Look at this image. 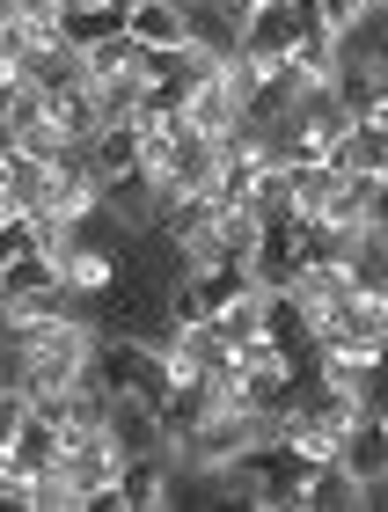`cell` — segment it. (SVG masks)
Wrapping results in <instances>:
<instances>
[{"mask_svg":"<svg viewBox=\"0 0 388 512\" xmlns=\"http://www.w3.org/2000/svg\"><path fill=\"white\" fill-rule=\"evenodd\" d=\"M337 337H352V344H381L388 352V286H359L337 300V322H330Z\"/></svg>","mask_w":388,"mask_h":512,"instance_id":"277c9868","label":"cell"},{"mask_svg":"<svg viewBox=\"0 0 388 512\" xmlns=\"http://www.w3.org/2000/svg\"><path fill=\"white\" fill-rule=\"evenodd\" d=\"M337 469H345L352 483H367V491H381V476H388V417H381V403L359 410L352 432L337 439Z\"/></svg>","mask_w":388,"mask_h":512,"instance_id":"6da1fadb","label":"cell"},{"mask_svg":"<svg viewBox=\"0 0 388 512\" xmlns=\"http://www.w3.org/2000/svg\"><path fill=\"white\" fill-rule=\"evenodd\" d=\"M140 44L132 37H103V44H88L81 52V74H88V88H103V81H140Z\"/></svg>","mask_w":388,"mask_h":512,"instance_id":"9c48e42d","label":"cell"},{"mask_svg":"<svg viewBox=\"0 0 388 512\" xmlns=\"http://www.w3.org/2000/svg\"><path fill=\"white\" fill-rule=\"evenodd\" d=\"M88 169H96L103 183H118V176H140V125H103L96 139H88Z\"/></svg>","mask_w":388,"mask_h":512,"instance_id":"ba28073f","label":"cell"},{"mask_svg":"<svg viewBox=\"0 0 388 512\" xmlns=\"http://www.w3.org/2000/svg\"><path fill=\"white\" fill-rule=\"evenodd\" d=\"M293 505H301V512H374V491H367V483H352V476L330 461V469H308V476H301Z\"/></svg>","mask_w":388,"mask_h":512,"instance_id":"3957f363","label":"cell"},{"mask_svg":"<svg viewBox=\"0 0 388 512\" xmlns=\"http://www.w3.org/2000/svg\"><path fill=\"white\" fill-rule=\"evenodd\" d=\"M103 37H125V8H110V0H88V8L66 0L59 8V44L66 52H88V44H103Z\"/></svg>","mask_w":388,"mask_h":512,"instance_id":"52a82bcc","label":"cell"},{"mask_svg":"<svg viewBox=\"0 0 388 512\" xmlns=\"http://www.w3.org/2000/svg\"><path fill=\"white\" fill-rule=\"evenodd\" d=\"M125 37L140 44V52H176V44H184V0H140V8L125 15Z\"/></svg>","mask_w":388,"mask_h":512,"instance_id":"8992f818","label":"cell"},{"mask_svg":"<svg viewBox=\"0 0 388 512\" xmlns=\"http://www.w3.org/2000/svg\"><path fill=\"white\" fill-rule=\"evenodd\" d=\"M22 249H37V220L30 213H8V220H0V271H8Z\"/></svg>","mask_w":388,"mask_h":512,"instance_id":"8fae6325","label":"cell"},{"mask_svg":"<svg viewBox=\"0 0 388 512\" xmlns=\"http://www.w3.org/2000/svg\"><path fill=\"white\" fill-rule=\"evenodd\" d=\"M8 103H15V74H0V118H8Z\"/></svg>","mask_w":388,"mask_h":512,"instance_id":"4fadbf2b","label":"cell"},{"mask_svg":"<svg viewBox=\"0 0 388 512\" xmlns=\"http://www.w3.org/2000/svg\"><path fill=\"white\" fill-rule=\"evenodd\" d=\"M337 169L345 176H388V132L381 125H352L345 139H337Z\"/></svg>","mask_w":388,"mask_h":512,"instance_id":"30bf717a","label":"cell"},{"mask_svg":"<svg viewBox=\"0 0 388 512\" xmlns=\"http://www.w3.org/2000/svg\"><path fill=\"white\" fill-rule=\"evenodd\" d=\"M8 476H15V491L22 483H37V476H59V425H44V417H22V432L8 439Z\"/></svg>","mask_w":388,"mask_h":512,"instance_id":"7a4b0ae2","label":"cell"},{"mask_svg":"<svg viewBox=\"0 0 388 512\" xmlns=\"http://www.w3.org/2000/svg\"><path fill=\"white\" fill-rule=\"evenodd\" d=\"M74 512H132V505L118 498V483H96V491H81V498H74Z\"/></svg>","mask_w":388,"mask_h":512,"instance_id":"7c38bea8","label":"cell"},{"mask_svg":"<svg viewBox=\"0 0 388 512\" xmlns=\"http://www.w3.org/2000/svg\"><path fill=\"white\" fill-rule=\"evenodd\" d=\"M52 293H59V264L44 249H22L0 271V308H30V300H52Z\"/></svg>","mask_w":388,"mask_h":512,"instance_id":"5b68a950","label":"cell"}]
</instances>
